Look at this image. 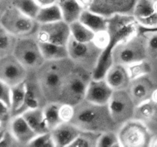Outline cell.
Masks as SVG:
<instances>
[{
  "label": "cell",
  "instance_id": "1",
  "mask_svg": "<svg viewBox=\"0 0 157 147\" xmlns=\"http://www.w3.org/2000/svg\"><path fill=\"white\" fill-rule=\"evenodd\" d=\"M112 55L113 61L124 66L146 60L148 55L147 39L137 38L134 35L127 41L117 44Z\"/></svg>",
  "mask_w": 157,
  "mask_h": 147
},
{
  "label": "cell",
  "instance_id": "2",
  "mask_svg": "<svg viewBox=\"0 0 157 147\" xmlns=\"http://www.w3.org/2000/svg\"><path fill=\"white\" fill-rule=\"evenodd\" d=\"M121 146L143 147L150 145V139L148 129L141 121H127L118 133Z\"/></svg>",
  "mask_w": 157,
  "mask_h": 147
},
{
  "label": "cell",
  "instance_id": "3",
  "mask_svg": "<svg viewBox=\"0 0 157 147\" xmlns=\"http://www.w3.org/2000/svg\"><path fill=\"white\" fill-rule=\"evenodd\" d=\"M36 22L15 7L3 15L1 26L14 36H26L33 32Z\"/></svg>",
  "mask_w": 157,
  "mask_h": 147
},
{
  "label": "cell",
  "instance_id": "4",
  "mask_svg": "<svg viewBox=\"0 0 157 147\" xmlns=\"http://www.w3.org/2000/svg\"><path fill=\"white\" fill-rule=\"evenodd\" d=\"M70 26L64 21L42 24L37 32V41L67 45L71 38Z\"/></svg>",
  "mask_w": 157,
  "mask_h": 147
},
{
  "label": "cell",
  "instance_id": "5",
  "mask_svg": "<svg viewBox=\"0 0 157 147\" xmlns=\"http://www.w3.org/2000/svg\"><path fill=\"white\" fill-rule=\"evenodd\" d=\"M15 58L25 67H35L41 64L44 59L38 47V41L21 39L16 43L14 50Z\"/></svg>",
  "mask_w": 157,
  "mask_h": 147
},
{
  "label": "cell",
  "instance_id": "6",
  "mask_svg": "<svg viewBox=\"0 0 157 147\" xmlns=\"http://www.w3.org/2000/svg\"><path fill=\"white\" fill-rule=\"evenodd\" d=\"M114 90L104 78H93L87 84L84 98L88 104L107 106Z\"/></svg>",
  "mask_w": 157,
  "mask_h": 147
},
{
  "label": "cell",
  "instance_id": "7",
  "mask_svg": "<svg viewBox=\"0 0 157 147\" xmlns=\"http://www.w3.org/2000/svg\"><path fill=\"white\" fill-rule=\"evenodd\" d=\"M134 104L128 94L124 90H114L113 94L109 102V111L113 120L121 119L130 115L132 104Z\"/></svg>",
  "mask_w": 157,
  "mask_h": 147
},
{
  "label": "cell",
  "instance_id": "8",
  "mask_svg": "<svg viewBox=\"0 0 157 147\" xmlns=\"http://www.w3.org/2000/svg\"><path fill=\"white\" fill-rule=\"evenodd\" d=\"M25 67L16 59L9 60L6 62H2L1 81L13 87L25 81Z\"/></svg>",
  "mask_w": 157,
  "mask_h": 147
},
{
  "label": "cell",
  "instance_id": "9",
  "mask_svg": "<svg viewBox=\"0 0 157 147\" xmlns=\"http://www.w3.org/2000/svg\"><path fill=\"white\" fill-rule=\"evenodd\" d=\"M51 132L55 146H70L82 131L75 124L62 123Z\"/></svg>",
  "mask_w": 157,
  "mask_h": 147
},
{
  "label": "cell",
  "instance_id": "10",
  "mask_svg": "<svg viewBox=\"0 0 157 147\" xmlns=\"http://www.w3.org/2000/svg\"><path fill=\"white\" fill-rule=\"evenodd\" d=\"M10 131L18 143L25 145H28L38 135L32 130L21 114L14 116L10 124Z\"/></svg>",
  "mask_w": 157,
  "mask_h": 147
},
{
  "label": "cell",
  "instance_id": "11",
  "mask_svg": "<svg viewBox=\"0 0 157 147\" xmlns=\"http://www.w3.org/2000/svg\"><path fill=\"white\" fill-rule=\"evenodd\" d=\"M104 79L113 90H124L130 81L125 66L118 64L110 67Z\"/></svg>",
  "mask_w": 157,
  "mask_h": 147
},
{
  "label": "cell",
  "instance_id": "12",
  "mask_svg": "<svg viewBox=\"0 0 157 147\" xmlns=\"http://www.w3.org/2000/svg\"><path fill=\"white\" fill-rule=\"evenodd\" d=\"M38 43L41 55L46 61H61L69 57L67 45H61V44L49 42H40V41H38Z\"/></svg>",
  "mask_w": 157,
  "mask_h": 147
},
{
  "label": "cell",
  "instance_id": "13",
  "mask_svg": "<svg viewBox=\"0 0 157 147\" xmlns=\"http://www.w3.org/2000/svg\"><path fill=\"white\" fill-rule=\"evenodd\" d=\"M79 21L94 33L109 29V21L104 15L91 10H84Z\"/></svg>",
  "mask_w": 157,
  "mask_h": 147
},
{
  "label": "cell",
  "instance_id": "14",
  "mask_svg": "<svg viewBox=\"0 0 157 147\" xmlns=\"http://www.w3.org/2000/svg\"><path fill=\"white\" fill-rule=\"evenodd\" d=\"M21 115L38 135L50 132L44 118V111L41 109H30L25 111Z\"/></svg>",
  "mask_w": 157,
  "mask_h": 147
},
{
  "label": "cell",
  "instance_id": "15",
  "mask_svg": "<svg viewBox=\"0 0 157 147\" xmlns=\"http://www.w3.org/2000/svg\"><path fill=\"white\" fill-rule=\"evenodd\" d=\"M58 4L62 13L63 21L68 24L78 21L84 9L77 0H58Z\"/></svg>",
  "mask_w": 157,
  "mask_h": 147
},
{
  "label": "cell",
  "instance_id": "16",
  "mask_svg": "<svg viewBox=\"0 0 157 147\" xmlns=\"http://www.w3.org/2000/svg\"><path fill=\"white\" fill-rule=\"evenodd\" d=\"M35 20L40 24L63 21L62 13L59 5L57 2L52 6L41 8Z\"/></svg>",
  "mask_w": 157,
  "mask_h": 147
},
{
  "label": "cell",
  "instance_id": "17",
  "mask_svg": "<svg viewBox=\"0 0 157 147\" xmlns=\"http://www.w3.org/2000/svg\"><path fill=\"white\" fill-rule=\"evenodd\" d=\"M12 87L11 113L14 116L21 115L23 112L26 93V82H21Z\"/></svg>",
  "mask_w": 157,
  "mask_h": 147
},
{
  "label": "cell",
  "instance_id": "18",
  "mask_svg": "<svg viewBox=\"0 0 157 147\" xmlns=\"http://www.w3.org/2000/svg\"><path fill=\"white\" fill-rule=\"evenodd\" d=\"M71 35L75 41L81 43H92L95 33L79 20L69 24Z\"/></svg>",
  "mask_w": 157,
  "mask_h": 147
},
{
  "label": "cell",
  "instance_id": "19",
  "mask_svg": "<svg viewBox=\"0 0 157 147\" xmlns=\"http://www.w3.org/2000/svg\"><path fill=\"white\" fill-rule=\"evenodd\" d=\"M90 44L91 43L85 44V43L78 42L75 41L72 37H71L67 44L69 57H71L75 61H78L89 58L90 55Z\"/></svg>",
  "mask_w": 157,
  "mask_h": 147
},
{
  "label": "cell",
  "instance_id": "20",
  "mask_svg": "<svg viewBox=\"0 0 157 147\" xmlns=\"http://www.w3.org/2000/svg\"><path fill=\"white\" fill-rule=\"evenodd\" d=\"M101 112H98L97 109L92 110L91 108L84 109L82 111L78 113V120L79 124L82 126H88L90 128L95 129V126H101V122L102 121Z\"/></svg>",
  "mask_w": 157,
  "mask_h": 147
},
{
  "label": "cell",
  "instance_id": "21",
  "mask_svg": "<svg viewBox=\"0 0 157 147\" xmlns=\"http://www.w3.org/2000/svg\"><path fill=\"white\" fill-rule=\"evenodd\" d=\"M60 105L61 104H57V103H52V104H48L43 110L44 118H45L48 127L50 131L53 130L58 126L62 123V121L59 116Z\"/></svg>",
  "mask_w": 157,
  "mask_h": 147
},
{
  "label": "cell",
  "instance_id": "22",
  "mask_svg": "<svg viewBox=\"0 0 157 147\" xmlns=\"http://www.w3.org/2000/svg\"><path fill=\"white\" fill-rule=\"evenodd\" d=\"M130 81H136L150 73L151 67L146 60L125 66Z\"/></svg>",
  "mask_w": 157,
  "mask_h": 147
},
{
  "label": "cell",
  "instance_id": "23",
  "mask_svg": "<svg viewBox=\"0 0 157 147\" xmlns=\"http://www.w3.org/2000/svg\"><path fill=\"white\" fill-rule=\"evenodd\" d=\"M15 7L33 19H35L41 9L35 0H15Z\"/></svg>",
  "mask_w": 157,
  "mask_h": 147
},
{
  "label": "cell",
  "instance_id": "24",
  "mask_svg": "<svg viewBox=\"0 0 157 147\" xmlns=\"http://www.w3.org/2000/svg\"><path fill=\"white\" fill-rule=\"evenodd\" d=\"M35 108H39V98L38 96V92L33 86L31 85V84L26 83L25 100L22 113L26 110Z\"/></svg>",
  "mask_w": 157,
  "mask_h": 147
},
{
  "label": "cell",
  "instance_id": "25",
  "mask_svg": "<svg viewBox=\"0 0 157 147\" xmlns=\"http://www.w3.org/2000/svg\"><path fill=\"white\" fill-rule=\"evenodd\" d=\"M154 12L153 0H138L134 8V18H144Z\"/></svg>",
  "mask_w": 157,
  "mask_h": 147
},
{
  "label": "cell",
  "instance_id": "26",
  "mask_svg": "<svg viewBox=\"0 0 157 147\" xmlns=\"http://www.w3.org/2000/svg\"><path fill=\"white\" fill-rule=\"evenodd\" d=\"M97 146L99 147H119L121 146L118 134L113 132H104L100 134L97 141Z\"/></svg>",
  "mask_w": 157,
  "mask_h": 147
},
{
  "label": "cell",
  "instance_id": "27",
  "mask_svg": "<svg viewBox=\"0 0 157 147\" xmlns=\"http://www.w3.org/2000/svg\"><path fill=\"white\" fill-rule=\"evenodd\" d=\"M131 98L133 103H136V106L147 100L149 95V89L146 84L141 82H137L131 88Z\"/></svg>",
  "mask_w": 157,
  "mask_h": 147
},
{
  "label": "cell",
  "instance_id": "28",
  "mask_svg": "<svg viewBox=\"0 0 157 147\" xmlns=\"http://www.w3.org/2000/svg\"><path fill=\"white\" fill-rule=\"evenodd\" d=\"M156 105L157 104H155L153 101H152L150 98L144 101L143 103L140 104L139 105L136 106L138 115L141 116L143 119H149L150 118L153 117L156 111Z\"/></svg>",
  "mask_w": 157,
  "mask_h": 147
},
{
  "label": "cell",
  "instance_id": "29",
  "mask_svg": "<svg viewBox=\"0 0 157 147\" xmlns=\"http://www.w3.org/2000/svg\"><path fill=\"white\" fill-rule=\"evenodd\" d=\"M111 40V33L109 32L108 29L95 33L92 43L96 48L104 51L110 46Z\"/></svg>",
  "mask_w": 157,
  "mask_h": 147
},
{
  "label": "cell",
  "instance_id": "30",
  "mask_svg": "<svg viewBox=\"0 0 157 147\" xmlns=\"http://www.w3.org/2000/svg\"><path fill=\"white\" fill-rule=\"evenodd\" d=\"M99 136L100 134L94 135L93 133L89 134L81 132V134L71 144L70 146H97V141Z\"/></svg>",
  "mask_w": 157,
  "mask_h": 147
},
{
  "label": "cell",
  "instance_id": "31",
  "mask_svg": "<svg viewBox=\"0 0 157 147\" xmlns=\"http://www.w3.org/2000/svg\"><path fill=\"white\" fill-rule=\"evenodd\" d=\"M29 146L34 147H54L55 146V141L52 132L38 134L28 144Z\"/></svg>",
  "mask_w": 157,
  "mask_h": 147
},
{
  "label": "cell",
  "instance_id": "32",
  "mask_svg": "<svg viewBox=\"0 0 157 147\" xmlns=\"http://www.w3.org/2000/svg\"><path fill=\"white\" fill-rule=\"evenodd\" d=\"M87 87V84H86L84 81L78 77H74L68 84L69 91L75 96L84 97Z\"/></svg>",
  "mask_w": 157,
  "mask_h": 147
},
{
  "label": "cell",
  "instance_id": "33",
  "mask_svg": "<svg viewBox=\"0 0 157 147\" xmlns=\"http://www.w3.org/2000/svg\"><path fill=\"white\" fill-rule=\"evenodd\" d=\"M44 84L48 89L55 90L61 86L62 78L55 70H49L44 76Z\"/></svg>",
  "mask_w": 157,
  "mask_h": 147
},
{
  "label": "cell",
  "instance_id": "34",
  "mask_svg": "<svg viewBox=\"0 0 157 147\" xmlns=\"http://www.w3.org/2000/svg\"><path fill=\"white\" fill-rule=\"evenodd\" d=\"M14 35L6 31L2 26H1L0 32V49L2 55L7 56V53L12 47V37Z\"/></svg>",
  "mask_w": 157,
  "mask_h": 147
},
{
  "label": "cell",
  "instance_id": "35",
  "mask_svg": "<svg viewBox=\"0 0 157 147\" xmlns=\"http://www.w3.org/2000/svg\"><path fill=\"white\" fill-rule=\"evenodd\" d=\"M59 116L62 123H71L75 116V107L70 104H62L59 107Z\"/></svg>",
  "mask_w": 157,
  "mask_h": 147
},
{
  "label": "cell",
  "instance_id": "36",
  "mask_svg": "<svg viewBox=\"0 0 157 147\" xmlns=\"http://www.w3.org/2000/svg\"><path fill=\"white\" fill-rule=\"evenodd\" d=\"M1 94H0V100L1 104L10 108L12 104V87L9 84L5 81H1Z\"/></svg>",
  "mask_w": 157,
  "mask_h": 147
},
{
  "label": "cell",
  "instance_id": "37",
  "mask_svg": "<svg viewBox=\"0 0 157 147\" xmlns=\"http://www.w3.org/2000/svg\"><path fill=\"white\" fill-rule=\"evenodd\" d=\"M17 144H19L15 136L9 130H5L1 133V139H0V146H14Z\"/></svg>",
  "mask_w": 157,
  "mask_h": 147
},
{
  "label": "cell",
  "instance_id": "38",
  "mask_svg": "<svg viewBox=\"0 0 157 147\" xmlns=\"http://www.w3.org/2000/svg\"><path fill=\"white\" fill-rule=\"evenodd\" d=\"M138 23L148 28H157V13L154 12L147 17L135 18Z\"/></svg>",
  "mask_w": 157,
  "mask_h": 147
},
{
  "label": "cell",
  "instance_id": "39",
  "mask_svg": "<svg viewBox=\"0 0 157 147\" xmlns=\"http://www.w3.org/2000/svg\"><path fill=\"white\" fill-rule=\"evenodd\" d=\"M148 53L157 54V32L148 34L147 37Z\"/></svg>",
  "mask_w": 157,
  "mask_h": 147
},
{
  "label": "cell",
  "instance_id": "40",
  "mask_svg": "<svg viewBox=\"0 0 157 147\" xmlns=\"http://www.w3.org/2000/svg\"><path fill=\"white\" fill-rule=\"evenodd\" d=\"M77 1L84 9V10H90L94 3V0H77Z\"/></svg>",
  "mask_w": 157,
  "mask_h": 147
},
{
  "label": "cell",
  "instance_id": "41",
  "mask_svg": "<svg viewBox=\"0 0 157 147\" xmlns=\"http://www.w3.org/2000/svg\"><path fill=\"white\" fill-rule=\"evenodd\" d=\"M58 1V0H35V2L39 6L40 8L52 6L54 4H56Z\"/></svg>",
  "mask_w": 157,
  "mask_h": 147
},
{
  "label": "cell",
  "instance_id": "42",
  "mask_svg": "<svg viewBox=\"0 0 157 147\" xmlns=\"http://www.w3.org/2000/svg\"><path fill=\"white\" fill-rule=\"evenodd\" d=\"M150 99H151V100L153 101L155 104H157V89L152 91L151 95H150Z\"/></svg>",
  "mask_w": 157,
  "mask_h": 147
},
{
  "label": "cell",
  "instance_id": "43",
  "mask_svg": "<svg viewBox=\"0 0 157 147\" xmlns=\"http://www.w3.org/2000/svg\"><path fill=\"white\" fill-rule=\"evenodd\" d=\"M150 146H153V147H157V138L156 139H152L151 142H150Z\"/></svg>",
  "mask_w": 157,
  "mask_h": 147
},
{
  "label": "cell",
  "instance_id": "44",
  "mask_svg": "<svg viewBox=\"0 0 157 147\" xmlns=\"http://www.w3.org/2000/svg\"><path fill=\"white\" fill-rule=\"evenodd\" d=\"M153 7H154L155 12L157 13V0H154V1H153Z\"/></svg>",
  "mask_w": 157,
  "mask_h": 147
}]
</instances>
